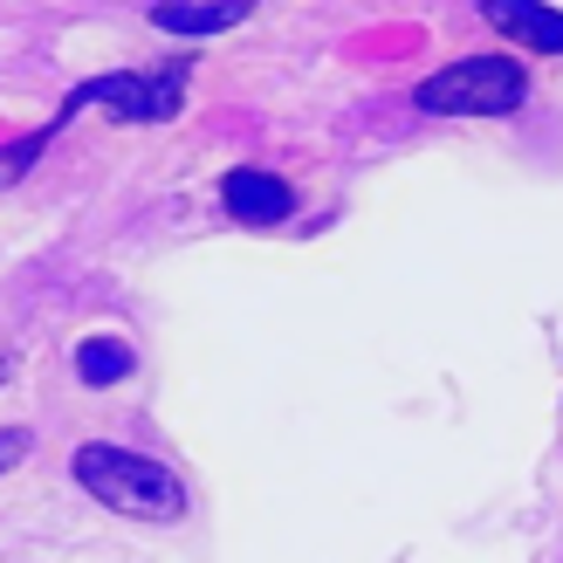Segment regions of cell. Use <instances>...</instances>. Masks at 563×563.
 <instances>
[{"label":"cell","instance_id":"cell-4","mask_svg":"<svg viewBox=\"0 0 563 563\" xmlns=\"http://www.w3.org/2000/svg\"><path fill=\"white\" fill-rule=\"evenodd\" d=\"M220 200L241 228H282V220L296 213V186L275 179V173H255V165H234L228 179H220Z\"/></svg>","mask_w":563,"mask_h":563},{"label":"cell","instance_id":"cell-6","mask_svg":"<svg viewBox=\"0 0 563 563\" xmlns=\"http://www.w3.org/2000/svg\"><path fill=\"white\" fill-rule=\"evenodd\" d=\"M488 27H501L509 42L537 48V55H563V8H543V0H488Z\"/></svg>","mask_w":563,"mask_h":563},{"label":"cell","instance_id":"cell-3","mask_svg":"<svg viewBox=\"0 0 563 563\" xmlns=\"http://www.w3.org/2000/svg\"><path fill=\"white\" fill-rule=\"evenodd\" d=\"M110 110V118H124V124H158V118H173V110L186 103V69H158V76H90L82 90L63 103V118L55 124H69L76 110Z\"/></svg>","mask_w":563,"mask_h":563},{"label":"cell","instance_id":"cell-2","mask_svg":"<svg viewBox=\"0 0 563 563\" xmlns=\"http://www.w3.org/2000/svg\"><path fill=\"white\" fill-rule=\"evenodd\" d=\"M412 103L427 118H509L529 103V69L516 55H467V63H446L412 90Z\"/></svg>","mask_w":563,"mask_h":563},{"label":"cell","instance_id":"cell-7","mask_svg":"<svg viewBox=\"0 0 563 563\" xmlns=\"http://www.w3.org/2000/svg\"><path fill=\"white\" fill-rule=\"evenodd\" d=\"M131 364H137V351L124 344V336H82L76 344V378L82 385H118Z\"/></svg>","mask_w":563,"mask_h":563},{"label":"cell","instance_id":"cell-5","mask_svg":"<svg viewBox=\"0 0 563 563\" xmlns=\"http://www.w3.org/2000/svg\"><path fill=\"white\" fill-rule=\"evenodd\" d=\"M247 0H158L152 8V27L158 35H179V42H200V35H228V27H241Z\"/></svg>","mask_w":563,"mask_h":563},{"label":"cell","instance_id":"cell-1","mask_svg":"<svg viewBox=\"0 0 563 563\" xmlns=\"http://www.w3.org/2000/svg\"><path fill=\"white\" fill-rule=\"evenodd\" d=\"M69 474L103 501V509H118V516H131V522H179V516H186L179 474L165 467V461H152V454H131V446L90 440V446H76Z\"/></svg>","mask_w":563,"mask_h":563},{"label":"cell","instance_id":"cell-8","mask_svg":"<svg viewBox=\"0 0 563 563\" xmlns=\"http://www.w3.org/2000/svg\"><path fill=\"white\" fill-rule=\"evenodd\" d=\"M27 454H35V433H27V427H0V474L21 467Z\"/></svg>","mask_w":563,"mask_h":563}]
</instances>
